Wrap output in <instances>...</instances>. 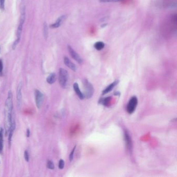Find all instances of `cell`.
<instances>
[{
    "label": "cell",
    "instance_id": "obj_19",
    "mask_svg": "<svg viewBox=\"0 0 177 177\" xmlns=\"http://www.w3.org/2000/svg\"><path fill=\"white\" fill-rule=\"evenodd\" d=\"M122 0H99L102 3H115L122 1Z\"/></svg>",
    "mask_w": 177,
    "mask_h": 177
},
{
    "label": "cell",
    "instance_id": "obj_9",
    "mask_svg": "<svg viewBox=\"0 0 177 177\" xmlns=\"http://www.w3.org/2000/svg\"><path fill=\"white\" fill-rule=\"evenodd\" d=\"M66 18V16H61L60 17L58 18L55 23L50 25V28L52 29H55V28L59 27L62 25V24L64 22Z\"/></svg>",
    "mask_w": 177,
    "mask_h": 177
},
{
    "label": "cell",
    "instance_id": "obj_21",
    "mask_svg": "<svg viewBox=\"0 0 177 177\" xmlns=\"http://www.w3.org/2000/svg\"><path fill=\"white\" fill-rule=\"evenodd\" d=\"M58 167H59V168L60 169H62L63 168H64V162L63 159H61L59 161Z\"/></svg>",
    "mask_w": 177,
    "mask_h": 177
},
{
    "label": "cell",
    "instance_id": "obj_8",
    "mask_svg": "<svg viewBox=\"0 0 177 177\" xmlns=\"http://www.w3.org/2000/svg\"><path fill=\"white\" fill-rule=\"evenodd\" d=\"M22 82L18 84L17 88V104L19 108L21 106L22 102Z\"/></svg>",
    "mask_w": 177,
    "mask_h": 177
},
{
    "label": "cell",
    "instance_id": "obj_11",
    "mask_svg": "<svg viewBox=\"0 0 177 177\" xmlns=\"http://www.w3.org/2000/svg\"><path fill=\"white\" fill-rule=\"evenodd\" d=\"M15 129V119L14 118L12 117V122L10 126V128L9 129V145L10 144V142L12 140V135L14 130Z\"/></svg>",
    "mask_w": 177,
    "mask_h": 177
},
{
    "label": "cell",
    "instance_id": "obj_4",
    "mask_svg": "<svg viewBox=\"0 0 177 177\" xmlns=\"http://www.w3.org/2000/svg\"><path fill=\"white\" fill-rule=\"evenodd\" d=\"M68 72L64 68H60L59 71V82L60 85L63 88H65L67 85L68 81Z\"/></svg>",
    "mask_w": 177,
    "mask_h": 177
},
{
    "label": "cell",
    "instance_id": "obj_26",
    "mask_svg": "<svg viewBox=\"0 0 177 177\" xmlns=\"http://www.w3.org/2000/svg\"><path fill=\"white\" fill-rule=\"evenodd\" d=\"M30 130L29 129H28L27 131V136L28 137H29L30 136Z\"/></svg>",
    "mask_w": 177,
    "mask_h": 177
},
{
    "label": "cell",
    "instance_id": "obj_5",
    "mask_svg": "<svg viewBox=\"0 0 177 177\" xmlns=\"http://www.w3.org/2000/svg\"><path fill=\"white\" fill-rule=\"evenodd\" d=\"M138 104V99L136 96H133L131 97L128 102L127 106V111L129 114H132L134 112Z\"/></svg>",
    "mask_w": 177,
    "mask_h": 177
},
{
    "label": "cell",
    "instance_id": "obj_3",
    "mask_svg": "<svg viewBox=\"0 0 177 177\" xmlns=\"http://www.w3.org/2000/svg\"><path fill=\"white\" fill-rule=\"evenodd\" d=\"M83 84L84 87V92L83 93L84 98L89 99L92 98L94 92V88L93 86L87 79L84 80Z\"/></svg>",
    "mask_w": 177,
    "mask_h": 177
},
{
    "label": "cell",
    "instance_id": "obj_25",
    "mask_svg": "<svg viewBox=\"0 0 177 177\" xmlns=\"http://www.w3.org/2000/svg\"><path fill=\"white\" fill-rule=\"evenodd\" d=\"M5 6V0H0V9H4Z\"/></svg>",
    "mask_w": 177,
    "mask_h": 177
},
{
    "label": "cell",
    "instance_id": "obj_23",
    "mask_svg": "<svg viewBox=\"0 0 177 177\" xmlns=\"http://www.w3.org/2000/svg\"><path fill=\"white\" fill-rule=\"evenodd\" d=\"M3 64L2 60L0 59V76L2 75L3 74Z\"/></svg>",
    "mask_w": 177,
    "mask_h": 177
},
{
    "label": "cell",
    "instance_id": "obj_17",
    "mask_svg": "<svg viewBox=\"0 0 177 177\" xmlns=\"http://www.w3.org/2000/svg\"><path fill=\"white\" fill-rule=\"evenodd\" d=\"M111 98L110 97H108L107 98H101V99L99 101V103L106 106L109 103V102L111 100Z\"/></svg>",
    "mask_w": 177,
    "mask_h": 177
},
{
    "label": "cell",
    "instance_id": "obj_13",
    "mask_svg": "<svg viewBox=\"0 0 177 177\" xmlns=\"http://www.w3.org/2000/svg\"><path fill=\"white\" fill-rule=\"evenodd\" d=\"M73 88L74 91L76 92V95L78 96V97H79L80 99L83 100V99H84V95H83V93L81 91V90L79 89V84L77 83H75L74 84Z\"/></svg>",
    "mask_w": 177,
    "mask_h": 177
},
{
    "label": "cell",
    "instance_id": "obj_7",
    "mask_svg": "<svg viewBox=\"0 0 177 177\" xmlns=\"http://www.w3.org/2000/svg\"><path fill=\"white\" fill-rule=\"evenodd\" d=\"M35 102L37 108H40L44 101V95L40 92L39 90L37 89L35 92Z\"/></svg>",
    "mask_w": 177,
    "mask_h": 177
},
{
    "label": "cell",
    "instance_id": "obj_12",
    "mask_svg": "<svg viewBox=\"0 0 177 177\" xmlns=\"http://www.w3.org/2000/svg\"><path fill=\"white\" fill-rule=\"evenodd\" d=\"M119 83V80H116V81H114L112 84H111L109 85L106 88L104 89V91L102 92V95H106L108 93H109V92H111L114 88V87H115L116 85L118 84Z\"/></svg>",
    "mask_w": 177,
    "mask_h": 177
},
{
    "label": "cell",
    "instance_id": "obj_15",
    "mask_svg": "<svg viewBox=\"0 0 177 177\" xmlns=\"http://www.w3.org/2000/svg\"><path fill=\"white\" fill-rule=\"evenodd\" d=\"M125 141L126 144H127V147L129 149H131V139L129 137V135L128 134L127 132H125Z\"/></svg>",
    "mask_w": 177,
    "mask_h": 177
},
{
    "label": "cell",
    "instance_id": "obj_22",
    "mask_svg": "<svg viewBox=\"0 0 177 177\" xmlns=\"http://www.w3.org/2000/svg\"><path fill=\"white\" fill-rule=\"evenodd\" d=\"M75 149H76V146L74 147L73 150L72 151V152H71L70 156H69V159H70V162H71V161L73 160V159L74 154V152H75Z\"/></svg>",
    "mask_w": 177,
    "mask_h": 177
},
{
    "label": "cell",
    "instance_id": "obj_6",
    "mask_svg": "<svg viewBox=\"0 0 177 177\" xmlns=\"http://www.w3.org/2000/svg\"><path fill=\"white\" fill-rule=\"evenodd\" d=\"M68 49L72 58H73L74 59L77 61L79 64H82L83 62L82 58H81V56L74 50V49H73L72 47L70 45L68 46Z\"/></svg>",
    "mask_w": 177,
    "mask_h": 177
},
{
    "label": "cell",
    "instance_id": "obj_27",
    "mask_svg": "<svg viewBox=\"0 0 177 177\" xmlns=\"http://www.w3.org/2000/svg\"><path fill=\"white\" fill-rule=\"evenodd\" d=\"M107 25V24H104V25H101V27H106Z\"/></svg>",
    "mask_w": 177,
    "mask_h": 177
},
{
    "label": "cell",
    "instance_id": "obj_16",
    "mask_svg": "<svg viewBox=\"0 0 177 177\" xmlns=\"http://www.w3.org/2000/svg\"><path fill=\"white\" fill-rule=\"evenodd\" d=\"M104 46H105L104 43L102 42H101V41L97 42L94 44V47L97 50H101L102 49H104Z\"/></svg>",
    "mask_w": 177,
    "mask_h": 177
},
{
    "label": "cell",
    "instance_id": "obj_10",
    "mask_svg": "<svg viewBox=\"0 0 177 177\" xmlns=\"http://www.w3.org/2000/svg\"><path fill=\"white\" fill-rule=\"evenodd\" d=\"M64 61L65 65L66 66H67L69 68H70L71 70H72L73 71H76L77 70V67H76V65L73 64L68 57H64Z\"/></svg>",
    "mask_w": 177,
    "mask_h": 177
},
{
    "label": "cell",
    "instance_id": "obj_14",
    "mask_svg": "<svg viewBox=\"0 0 177 177\" xmlns=\"http://www.w3.org/2000/svg\"><path fill=\"white\" fill-rule=\"evenodd\" d=\"M56 80V75L55 73L50 74L46 79L47 82L48 83H49V84H52L54 83Z\"/></svg>",
    "mask_w": 177,
    "mask_h": 177
},
{
    "label": "cell",
    "instance_id": "obj_24",
    "mask_svg": "<svg viewBox=\"0 0 177 177\" xmlns=\"http://www.w3.org/2000/svg\"><path fill=\"white\" fill-rule=\"evenodd\" d=\"M24 157H25V160L27 162H29V153L27 151H25V153H24Z\"/></svg>",
    "mask_w": 177,
    "mask_h": 177
},
{
    "label": "cell",
    "instance_id": "obj_1",
    "mask_svg": "<svg viewBox=\"0 0 177 177\" xmlns=\"http://www.w3.org/2000/svg\"><path fill=\"white\" fill-rule=\"evenodd\" d=\"M12 92L9 90L8 92V96L6 99L5 106V119H4V125L5 128L6 134L9 131L10 126L12 122Z\"/></svg>",
    "mask_w": 177,
    "mask_h": 177
},
{
    "label": "cell",
    "instance_id": "obj_2",
    "mask_svg": "<svg viewBox=\"0 0 177 177\" xmlns=\"http://www.w3.org/2000/svg\"><path fill=\"white\" fill-rule=\"evenodd\" d=\"M25 8H23L22 9V12H21V16H20V22H19V25L18 29H17V39L16 40L15 42L14 43L13 45H12V49H15L17 45V44L19 42V41L21 37V35H22V28H23V25L24 24V22L25 20Z\"/></svg>",
    "mask_w": 177,
    "mask_h": 177
},
{
    "label": "cell",
    "instance_id": "obj_18",
    "mask_svg": "<svg viewBox=\"0 0 177 177\" xmlns=\"http://www.w3.org/2000/svg\"><path fill=\"white\" fill-rule=\"evenodd\" d=\"M44 30H43V32H44V36L45 39H47V37H48V34H49V32H48V27H47V25L46 22H44Z\"/></svg>",
    "mask_w": 177,
    "mask_h": 177
},
{
    "label": "cell",
    "instance_id": "obj_20",
    "mask_svg": "<svg viewBox=\"0 0 177 177\" xmlns=\"http://www.w3.org/2000/svg\"><path fill=\"white\" fill-rule=\"evenodd\" d=\"M47 167L50 169H54L55 168V165L52 161H49L47 163Z\"/></svg>",
    "mask_w": 177,
    "mask_h": 177
}]
</instances>
